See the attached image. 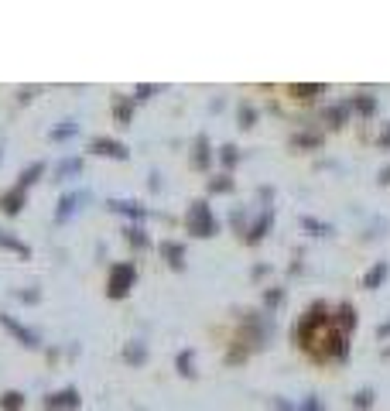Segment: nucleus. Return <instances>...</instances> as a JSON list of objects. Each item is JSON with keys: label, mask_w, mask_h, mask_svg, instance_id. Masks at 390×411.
<instances>
[{"label": "nucleus", "mask_w": 390, "mask_h": 411, "mask_svg": "<svg viewBox=\"0 0 390 411\" xmlns=\"http://www.w3.org/2000/svg\"><path fill=\"white\" fill-rule=\"evenodd\" d=\"M93 148H103V155H114V158H127V148H120L114 141H93Z\"/></svg>", "instance_id": "7ed1b4c3"}, {"label": "nucleus", "mask_w": 390, "mask_h": 411, "mask_svg": "<svg viewBox=\"0 0 390 411\" xmlns=\"http://www.w3.org/2000/svg\"><path fill=\"white\" fill-rule=\"evenodd\" d=\"M55 398L58 401H48V408H76V391H62Z\"/></svg>", "instance_id": "20e7f679"}, {"label": "nucleus", "mask_w": 390, "mask_h": 411, "mask_svg": "<svg viewBox=\"0 0 390 411\" xmlns=\"http://www.w3.org/2000/svg\"><path fill=\"white\" fill-rule=\"evenodd\" d=\"M380 278H384V264H380V267H377V271H373V278H366V285H377V281H380Z\"/></svg>", "instance_id": "423d86ee"}, {"label": "nucleus", "mask_w": 390, "mask_h": 411, "mask_svg": "<svg viewBox=\"0 0 390 411\" xmlns=\"http://www.w3.org/2000/svg\"><path fill=\"white\" fill-rule=\"evenodd\" d=\"M3 326L10 329L14 336H21V339H24V346H38V336H35L31 329H24V326H21V323H14L10 316H3Z\"/></svg>", "instance_id": "f03ea898"}, {"label": "nucleus", "mask_w": 390, "mask_h": 411, "mask_svg": "<svg viewBox=\"0 0 390 411\" xmlns=\"http://www.w3.org/2000/svg\"><path fill=\"white\" fill-rule=\"evenodd\" d=\"M189 226H192L198 237H202V230H205V233H212V219H209L205 206H195V209H192V219H189Z\"/></svg>", "instance_id": "f257e3e1"}, {"label": "nucleus", "mask_w": 390, "mask_h": 411, "mask_svg": "<svg viewBox=\"0 0 390 411\" xmlns=\"http://www.w3.org/2000/svg\"><path fill=\"white\" fill-rule=\"evenodd\" d=\"M3 408H21V394H3Z\"/></svg>", "instance_id": "39448f33"}]
</instances>
